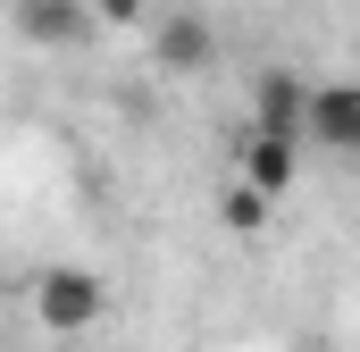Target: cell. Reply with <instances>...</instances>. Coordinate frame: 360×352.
Returning a JSON list of instances; mask_svg holds the SVG:
<instances>
[{
  "mask_svg": "<svg viewBox=\"0 0 360 352\" xmlns=\"http://www.w3.org/2000/svg\"><path fill=\"white\" fill-rule=\"evenodd\" d=\"M302 101H310V84H302L293 68H260V76H252V134L302 143Z\"/></svg>",
  "mask_w": 360,
  "mask_h": 352,
  "instance_id": "3957f363",
  "label": "cell"
},
{
  "mask_svg": "<svg viewBox=\"0 0 360 352\" xmlns=\"http://www.w3.org/2000/svg\"><path fill=\"white\" fill-rule=\"evenodd\" d=\"M151 59H160L168 76H201V68L218 59V25L193 17V8H168V17L151 25Z\"/></svg>",
  "mask_w": 360,
  "mask_h": 352,
  "instance_id": "7a4b0ae2",
  "label": "cell"
},
{
  "mask_svg": "<svg viewBox=\"0 0 360 352\" xmlns=\"http://www.w3.org/2000/svg\"><path fill=\"white\" fill-rule=\"evenodd\" d=\"M310 352H344V344H310Z\"/></svg>",
  "mask_w": 360,
  "mask_h": 352,
  "instance_id": "9c48e42d",
  "label": "cell"
},
{
  "mask_svg": "<svg viewBox=\"0 0 360 352\" xmlns=\"http://www.w3.org/2000/svg\"><path fill=\"white\" fill-rule=\"evenodd\" d=\"M293 143H276V134H243V151H235V184H252L260 201H285L293 193Z\"/></svg>",
  "mask_w": 360,
  "mask_h": 352,
  "instance_id": "5b68a950",
  "label": "cell"
},
{
  "mask_svg": "<svg viewBox=\"0 0 360 352\" xmlns=\"http://www.w3.org/2000/svg\"><path fill=\"white\" fill-rule=\"evenodd\" d=\"M101 310H109V285L76 260H51L34 277V319L51 327V336H92L101 327Z\"/></svg>",
  "mask_w": 360,
  "mask_h": 352,
  "instance_id": "6da1fadb",
  "label": "cell"
},
{
  "mask_svg": "<svg viewBox=\"0 0 360 352\" xmlns=\"http://www.w3.org/2000/svg\"><path fill=\"white\" fill-rule=\"evenodd\" d=\"M17 34L42 42V51H76L92 34V8L84 0H17Z\"/></svg>",
  "mask_w": 360,
  "mask_h": 352,
  "instance_id": "8992f818",
  "label": "cell"
},
{
  "mask_svg": "<svg viewBox=\"0 0 360 352\" xmlns=\"http://www.w3.org/2000/svg\"><path fill=\"white\" fill-rule=\"evenodd\" d=\"M92 8V25H143L151 17V0H84Z\"/></svg>",
  "mask_w": 360,
  "mask_h": 352,
  "instance_id": "ba28073f",
  "label": "cell"
},
{
  "mask_svg": "<svg viewBox=\"0 0 360 352\" xmlns=\"http://www.w3.org/2000/svg\"><path fill=\"white\" fill-rule=\"evenodd\" d=\"M269 210H276V201H260L252 184H235V176L218 184V218H226L235 235H260V227H269Z\"/></svg>",
  "mask_w": 360,
  "mask_h": 352,
  "instance_id": "52a82bcc",
  "label": "cell"
},
{
  "mask_svg": "<svg viewBox=\"0 0 360 352\" xmlns=\"http://www.w3.org/2000/svg\"><path fill=\"white\" fill-rule=\"evenodd\" d=\"M302 134L327 151H360V84H310L302 101Z\"/></svg>",
  "mask_w": 360,
  "mask_h": 352,
  "instance_id": "277c9868",
  "label": "cell"
}]
</instances>
